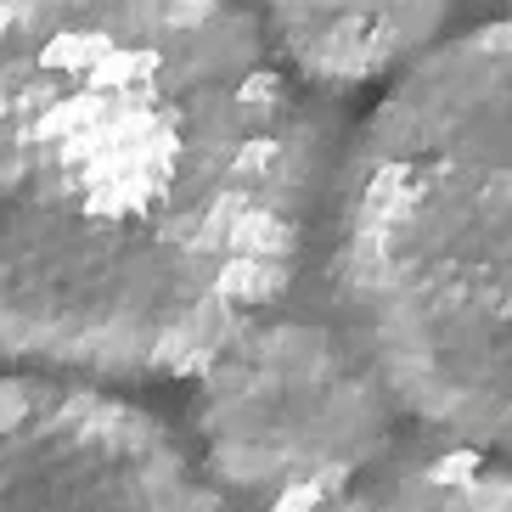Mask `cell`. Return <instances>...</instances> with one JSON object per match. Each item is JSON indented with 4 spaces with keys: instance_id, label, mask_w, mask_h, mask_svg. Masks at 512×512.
Segmentation results:
<instances>
[{
    "instance_id": "2",
    "label": "cell",
    "mask_w": 512,
    "mask_h": 512,
    "mask_svg": "<svg viewBox=\"0 0 512 512\" xmlns=\"http://www.w3.org/2000/svg\"><path fill=\"white\" fill-rule=\"evenodd\" d=\"M512 34L434 40L332 175V299L406 417L512 434Z\"/></svg>"
},
{
    "instance_id": "5",
    "label": "cell",
    "mask_w": 512,
    "mask_h": 512,
    "mask_svg": "<svg viewBox=\"0 0 512 512\" xmlns=\"http://www.w3.org/2000/svg\"><path fill=\"white\" fill-rule=\"evenodd\" d=\"M451 6L456 0H259V23L293 79L361 91L434 46Z\"/></svg>"
},
{
    "instance_id": "1",
    "label": "cell",
    "mask_w": 512,
    "mask_h": 512,
    "mask_svg": "<svg viewBox=\"0 0 512 512\" xmlns=\"http://www.w3.org/2000/svg\"><path fill=\"white\" fill-rule=\"evenodd\" d=\"M321 186L248 0H0V361L192 377L293 293Z\"/></svg>"
},
{
    "instance_id": "6",
    "label": "cell",
    "mask_w": 512,
    "mask_h": 512,
    "mask_svg": "<svg viewBox=\"0 0 512 512\" xmlns=\"http://www.w3.org/2000/svg\"><path fill=\"white\" fill-rule=\"evenodd\" d=\"M327 512H512L507 473L484 462V451H439L372 484H355Z\"/></svg>"
},
{
    "instance_id": "4",
    "label": "cell",
    "mask_w": 512,
    "mask_h": 512,
    "mask_svg": "<svg viewBox=\"0 0 512 512\" xmlns=\"http://www.w3.org/2000/svg\"><path fill=\"white\" fill-rule=\"evenodd\" d=\"M0 512H231L152 411L79 377H0Z\"/></svg>"
},
{
    "instance_id": "3",
    "label": "cell",
    "mask_w": 512,
    "mask_h": 512,
    "mask_svg": "<svg viewBox=\"0 0 512 512\" xmlns=\"http://www.w3.org/2000/svg\"><path fill=\"white\" fill-rule=\"evenodd\" d=\"M192 377L203 473L254 512H327L394 445L400 406L344 321L271 304Z\"/></svg>"
}]
</instances>
